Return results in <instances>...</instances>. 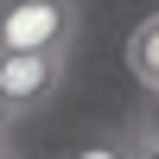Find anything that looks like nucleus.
I'll list each match as a JSON object with an SVG mask.
<instances>
[{
    "label": "nucleus",
    "mask_w": 159,
    "mask_h": 159,
    "mask_svg": "<svg viewBox=\"0 0 159 159\" xmlns=\"http://www.w3.org/2000/svg\"><path fill=\"white\" fill-rule=\"evenodd\" d=\"M83 0H0V51H70Z\"/></svg>",
    "instance_id": "1"
},
{
    "label": "nucleus",
    "mask_w": 159,
    "mask_h": 159,
    "mask_svg": "<svg viewBox=\"0 0 159 159\" xmlns=\"http://www.w3.org/2000/svg\"><path fill=\"white\" fill-rule=\"evenodd\" d=\"M64 76H70V51H0V96L13 102L19 121L57 102Z\"/></svg>",
    "instance_id": "2"
},
{
    "label": "nucleus",
    "mask_w": 159,
    "mask_h": 159,
    "mask_svg": "<svg viewBox=\"0 0 159 159\" xmlns=\"http://www.w3.org/2000/svg\"><path fill=\"white\" fill-rule=\"evenodd\" d=\"M127 70H134L147 89H159V13L134 25V38H127Z\"/></svg>",
    "instance_id": "3"
},
{
    "label": "nucleus",
    "mask_w": 159,
    "mask_h": 159,
    "mask_svg": "<svg viewBox=\"0 0 159 159\" xmlns=\"http://www.w3.org/2000/svg\"><path fill=\"white\" fill-rule=\"evenodd\" d=\"M127 153V134H89V140H76L64 159H121Z\"/></svg>",
    "instance_id": "4"
},
{
    "label": "nucleus",
    "mask_w": 159,
    "mask_h": 159,
    "mask_svg": "<svg viewBox=\"0 0 159 159\" xmlns=\"http://www.w3.org/2000/svg\"><path fill=\"white\" fill-rule=\"evenodd\" d=\"M147 96H153V102H140V108L127 115V127H134V134H147L153 147H159V89H147Z\"/></svg>",
    "instance_id": "5"
},
{
    "label": "nucleus",
    "mask_w": 159,
    "mask_h": 159,
    "mask_svg": "<svg viewBox=\"0 0 159 159\" xmlns=\"http://www.w3.org/2000/svg\"><path fill=\"white\" fill-rule=\"evenodd\" d=\"M121 134H127V153L121 159H159V147H153L147 134H134V127H121Z\"/></svg>",
    "instance_id": "6"
},
{
    "label": "nucleus",
    "mask_w": 159,
    "mask_h": 159,
    "mask_svg": "<svg viewBox=\"0 0 159 159\" xmlns=\"http://www.w3.org/2000/svg\"><path fill=\"white\" fill-rule=\"evenodd\" d=\"M13 121H19V115H13V102L0 96V140H13Z\"/></svg>",
    "instance_id": "7"
},
{
    "label": "nucleus",
    "mask_w": 159,
    "mask_h": 159,
    "mask_svg": "<svg viewBox=\"0 0 159 159\" xmlns=\"http://www.w3.org/2000/svg\"><path fill=\"white\" fill-rule=\"evenodd\" d=\"M0 159H13V140H0Z\"/></svg>",
    "instance_id": "8"
}]
</instances>
